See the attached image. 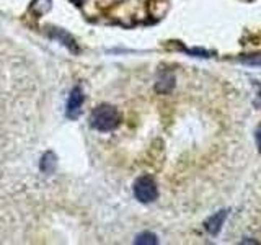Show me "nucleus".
I'll return each instance as SVG.
<instances>
[{"instance_id": "1", "label": "nucleus", "mask_w": 261, "mask_h": 245, "mask_svg": "<svg viewBox=\"0 0 261 245\" xmlns=\"http://www.w3.org/2000/svg\"><path fill=\"white\" fill-rule=\"evenodd\" d=\"M119 122V111L113 105H100L90 114V125L96 131H101V133H108V131L116 129Z\"/></svg>"}, {"instance_id": "2", "label": "nucleus", "mask_w": 261, "mask_h": 245, "mask_svg": "<svg viewBox=\"0 0 261 245\" xmlns=\"http://www.w3.org/2000/svg\"><path fill=\"white\" fill-rule=\"evenodd\" d=\"M134 196L144 204L157 200L159 198V188H157V183H155V180L150 175L139 177L134 182Z\"/></svg>"}, {"instance_id": "6", "label": "nucleus", "mask_w": 261, "mask_h": 245, "mask_svg": "<svg viewBox=\"0 0 261 245\" xmlns=\"http://www.w3.org/2000/svg\"><path fill=\"white\" fill-rule=\"evenodd\" d=\"M41 170L44 172V174H53L54 168H56V155L53 152H46L43 155V159H41Z\"/></svg>"}, {"instance_id": "8", "label": "nucleus", "mask_w": 261, "mask_h": 245, "mask_svg": "<svg viewBox=\"0 0 261 245\" xmlns=\"http://www.w3.org/2000/svg\"><path fill=\"white\" fill-rule=\"evenodd\" d=\"M242 62L245 64H251V65H261V54H250L242 57Z\"/></svg>"}, {"instance_id": "5", "label": "nucleus", "mask_w": 261, "mask_h": 245, "mask_svg": "<svg viewBox=\"0 0 261 245\" xmlns=\"http://www.w3.org/2000/svg\"><path fill=\"white\" fill-rule=\"evenodd\" d=\"M175 87V77L171 76V74H165V76H162L157 82V92H162V93H167L170 92L171 88Z\"/></svg>"}, {"instance_id": "4", "label": "nucleus", "mask_w": 261, "mask_h": 245, "mask_svg": "<svg viewBox=\"0 0 261 245\" xmlns=\"http://www.w3.org/2000/svg\"><path fill=\"white\" fill-rule=\"evenodd\" d=\"M225 219H227V211L222 209V211L216 212V214H212L206 223H204V227H206V231L211 235H217L220 232V229H222Z\"/></svg>"}, {"instance_id": "3", "label": "nucleus", "mask_w": 261, "mask_h": 245, "mask_svg": "<svg viewBox=\"0 0 261 245\" xmlns=\"http://www.w3.org/2000/svg\"><path fill=\"white\" fill-rule=\"evenodd\" d=\"M82 105H84V92L80 87H73L67 100V108H65V114L70 119H77L82 111Z\"/></svg>"}, {"instance_id": "9", "label": "nucleus", "mask_w": 261, "mask_h": 245, "mask_svg": "<svg viewBox=\"0 0 261 245\" xmlns=\"http://www.w3.org/2000/svg\"><path fill=\"white\" fill-rule=\"evenodd\" d=\"M256 142H258V145H259V149H261V129L256 133Z\"/></svg>"}, {"instance_id": "7", "label": "nucleus", "mask_w": 261, "mask_h": 245, "mask_svg": "<svg viewBox=\"0 0 261 245\" xmlns=\"http://www.w3.org/2000/svg\"><path fill=\"white\" fill-rule=\"evenodd\" d=\"M136 243H157L159 240H157V235L155 234H152V232H142V234H139L137 237H136V240H134Z\"/></svg>"}]
</instances>
